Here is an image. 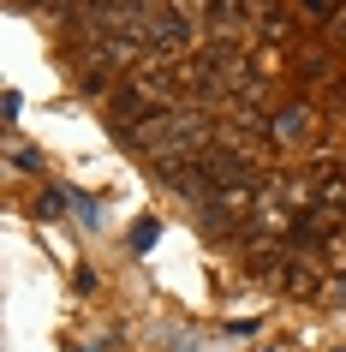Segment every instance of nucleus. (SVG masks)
<instances>
[{"label": "nucleus", "instance_id": "nucleus-1", "mask_svg": "<svg viewBox=\"0 0 346 352\" xmlns=\"http://www.w3.org/2000/svg\"><path fill=\"white\" fill-rule=\"evenodd\" d=\"M131 144L138 149H149V155H155V162H197L203 149L215 144V126H209V120H203L197 108H173V113H162V120H149L144 131H126Z\"/></svg>", "mask_w": 346, "mask_h": 352}, {"label": "nucleus", "instance_id": "nucleus-2", "mask_svg": "<svg viewBox=\"0 0 346 352\" xmlns=\"http://www.w3.org/2000/svg\"><path fill=\"white\" fill-rule=\"evenodd\" d=\"M191 19H197V12H185V6H149L144 30H138L144 54H180V48H191V36H197Z\"/></svg>", "mask_w": 346, "mask_h": 352}, {"label": "nucleus", "instance_id": "nucleus-3", "mask_svg": "<svg viewBox=\"0 0 346 352\" xmlns=\"http://www.w3.org/2000/svg\"><path fill=\"white\" fill-rule=\"evenodd\" d=\"M310 131H316V113H310L305 102H292V108L269 113V131H263V138H269L274 149H292V144H305Z\"/></svg>", "mask_w": 346, "mask_h": 352}, {"label": "nucleus", "instance_id": "nucleus-4", "mask_svg": "<svg viewBox=\"0 0 346 352\" xmlns=\"http://www.w3.org/2000/svg\"><path fill=\"white\" fill-rule=\"evenodd\" d=\"M334 42H346V6H340V19H334Z\"/></svg>", "mask_w": 346, "mask_h": 352}]
</instances>
